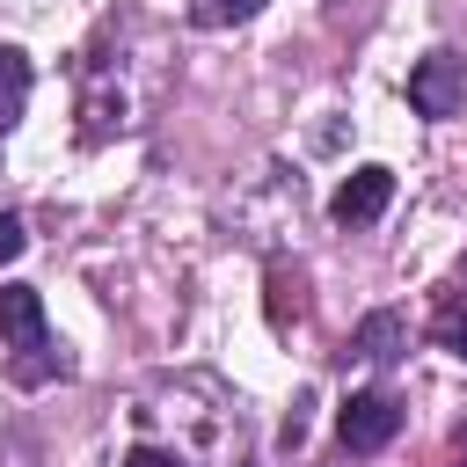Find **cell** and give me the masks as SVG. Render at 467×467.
Instances as JSON below:
<instances>
[{
	"instance_id": "5",
	"label": "cell",
	"mask_w": 467,
	"mask_h": 467,
	"mask_svg": "<svg viewBox=\"0 0 467 467\" xmlns=\"http://www.w3.org/2000/svg\"><path fill=\"white\" fill-rule=\"evenodd\" d=\"M401 350H409V321L401 314H365L358 336H350V358H365V365H387Z\"/></svg>"
},
{
	"instance_id": "1",
	"label": "cell",
	"mask_w": 467,
	"mask_h": 467,
	"mask_svg": "<svg viewBox=\"0 0 467 467\" xmlns=\"http://www.w3.org/2000/svg\"><path fill=\"white\" fill-rule=\"evenodd\" d=\"M409 109H416V117H460V109H467V58H452V51L416 58V73H409Z\"/></svg>"
},
{
	"instance_id": "2",
	"label": "cell",
	"mask_w": 467,
	"mask_h": 467,
	"mask_svg": "<svg viewBox=\"0 0 467 467\" xmlns=\"http://www.w3.org/2000/svg\"><path fill=\"white\" fill-rule=\"evenodd\" d=\"M394 431H401V401H394V394H350L343 416H336V438H343L350 452H379Z\"/></svg>"
},
{
	"instance_id": "3",
	"label": "cell",
	"mask_w": 467,
	"mask_h": 467,
	"mask_svg": "<svg viewBox=\"0 0 467 467\" xmlns=\"http://www.w3.org/2000/svg\"><path fill=\"white\" fill-rule=\"evenodd\" d=\"M387 197H394V175L387 168H350L343 190L328 197V212H336V226H372L387 212Z\"/></svg>"
},
{
	"instance_id": "4",
	"label": "cell",
	"mask_w": 467,
	"mask_h": 467,
	"mask_svg": "<svg viewBox=\"0 0 467 467\" xmlns=\"http://www.w3.org/2000/svg\"><path fill=\"white\" fill-rule=\"evenodd\" d=\"M0 336L15 350H44V299H36V285H0Z\"/></svg>"
},
{
	"instance_id": "7",
	"label": "cell",
	"mask_w": 467,
	"mask_h": 467,
	"mask_svg": "<svg viewBox=\"0 0 467 467\" xmlns=\"http://www.w3.org/2000/svg\"><path fill=\"white\" fill-rule=\"evenodd\" d=\"M431 336H438V350H452V358L467 365V306H460V299H445V306L431 314Z\"/></svg>"
},
{
	"instance_id": "10",
	"label": "cell",
	"mask_w": 467,
	"mask_h": 467,
	"mask_svg": "<svg viewBox=\"0 0 467 467\" xmlns=\"http://www.w3.org/2000/svg\"><path fill=\"white\" fill-rule=\"evenodd\" d=\"M124 467H182V460H168V452H153V445H139V452H131Z\"/></svg>"
},
{
	"instance_id": "6",
	"label": "cell",
	"mask_w": 467,
	"mask_h": 467,
	"mask_svg": "<svg viewBox=\"0 0 467 467\" xmlns=\"http://www.w3.org/2000/svg\"><path fill=\"white\" fill-rule=\"evenodd\" d=\"M22 109H29V58H22L15 44H0V131H7Z\"/></svg>"
},
{
	"instance_id": "8",
	"label": "cell",
	"mask_w": 467,
	"mask_h": 467,
	"mask_svg": "<svg viewBox=\"0 0 467 467\" xmlns=\"http://www.w3.org/2000/svg\"><path fill=\"white\" fill-rule=\"evenodd\" d=\"M248 15H263V0H190L197 29H226V22H248Z\"/></svg>"
},
{
	"instance_id": "9",
	"label": "cell",
	"mask_w": 467,
	"mask_h": 467,
	"mask_svg": "<svg viewBox=\"0 0 467 467\" xmlns=\"http://www.w3.org/2000/svg\"><path fill=\"white\" fill-rule=\"evenodd\" d=\"M22 248H29V234H22V219H15V212H0V263H15Z\"/></svg>"
}]
</instances>
